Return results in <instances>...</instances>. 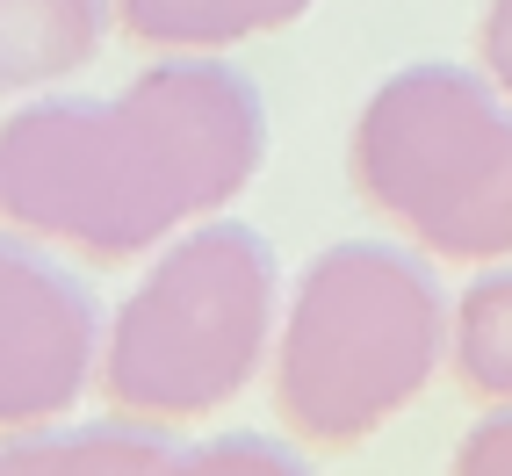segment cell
I'll use <instances>...</instances> for the list:
<instances>
[{"label":"cell","instance_id":"obj_1","mask_svg":"<svg viewBox=\"0 0 512 476\" xmlns=\"http://www.w3.org/2000/svg\"><path fill=\"white\" fill-rule=\"evenodd\" d=\"M260 159V87L224 51H159L123 94H37L0 123V224L123 267L246 195Z\"/></svg>","mask_w":512,"mask_h":476},{"label":"cell","instance_id":"obj_2","mask_svg":"<svg viewBox=\"0 0 512 476\" xmlns=\"http://www.w3.org/2000/svg\"><path fill=\"white\" fill-rule=\"evenodd\" d=\"M448 296L433 253L339 238L296 275L275 332V419L289 440L347 455L412 412L448 361Z\"/></svg>","mask_w":512,"mask_h":476},{"label":"cell","instance_id":"obj_3","mask_svg":"<svg viewBox=\"0 0 512 476\" xmlns=\"http://www.w3.org/2000/svg\"><path fill=\"white\" fill-rule=\"evenodd\" d=\"M282 260L275 246L238 224L202 217L166 238L138 275L101 339V397L109 412L152 426H195L246 397V383L275 354Z\"/></svg>","mask_w":512,"mask_h":476},{"label":"cell","instance_id":"obj_4","mask_svg":"<svg viewBox=\"0 0 512 476\" xmlns=\"http://www.w3.org/2000/svg\"><path fill=\"white\" fill-rule=\"evenodd\" d=\"M347 174L419 253L491 267L512 253V94L448 58L397 65L354 116Z\"/></svg>","mask_w":512,"mask_h":476},{"label":"cell","instance_id":"obj_5","mask_svg":"<svg viewBox=\"0 0 512 476\" xmlns=\"http://www.w3.org/2000/svg\"><path fill=\"white\" fill-rule=\"evenodd\" d=\"M101 303L44 238L0 224V440L58 426L101 383Z\"/></svg>","mask_w":512,"mask_h":476},{"label":"cell","instance_id":"obj_6","mask_svg":"<svg viewBox=\"0 0 512 476\" xmlns=\"http://www.w3.org/2000/svg\"><path fill=\"white\" fill-rule=\"evenodd\" d=\"M181 440L152 419H87V426H37L0 440V476H174Z\"/></svg>","mask_w":512,"mask_h":476},{"label":"cell","instance_id":"obj_7","mask_svg":"<svg viewBox=\"0 0 512 476\" xmlns=\"http://www.w3.org/2000/svg\"><path fill=\"white\" fill-rule=\"evenodd\" d=\"M116 29V0H0V94H44L87 73Z\"/></svg>","mask_w":512,"mask_h":476},{"label":"cell","instance_id":"obj_8","mask_svg":"<svg viewBox=\"0 0 512 476\" xmlns=\"http://www.w3.org/2000/svg\"><path fill=\"white\" fill-rule=\"evenodd\" d=\"M318 0H116V29L145 51H231L303 22Z\"/></svg>","mask_w":512,"mask_h":476},{"label":"cell","instance_id":"obj_9","mask_svg":"<svg viewBox=\"0 0 512 476\" xmlns=\"http://www.w3.org/2000/svg\"><path fill=\"white\" fill-rule=\"evenodd\" d=\"M448 368L476 404H512V260L476 267L448 318Z\"/></svg>","mask_w":512,"mask_h":476},{"label":"cell","instance_id":"obj_10","mask_svg":"<svg viewBox=\"0 0 512 476\" xmlns=\"http://www.w3.org/2000/svg\"><path fill=\"white\" fill-rule=\"evenodd\" d=\"M174 476H318L275 433H210L174 455Z\"/></svg>","mask_w":512,"mask_h":476},{"label":"cell","instance_id":"obj_11","mask_svg":"<svg viewBox=\"0 0 512 476\" xmlns=\"http://www.w3.org/2000/svg\"><path fill=\"white\" fill-rule=\"evenodd\" d=\"M448 476H512V404H484V419L455 440Z\"/></svg>","mask_w":512,"mask_h":476},{"label":"cell","instance_id":"obj_12","mask_svg":"<svg viewBox=\"0 0 512 476\" xmlns=\"http://www.w3.org/2000/svg\"><path fill=\"white\" fill-rule=\"evenodd\" d=\"M476 58L498 80V94H512V0H484V22H476Z\"/></svg>","mask_w":512,"mask_h":476}]
</instances>
